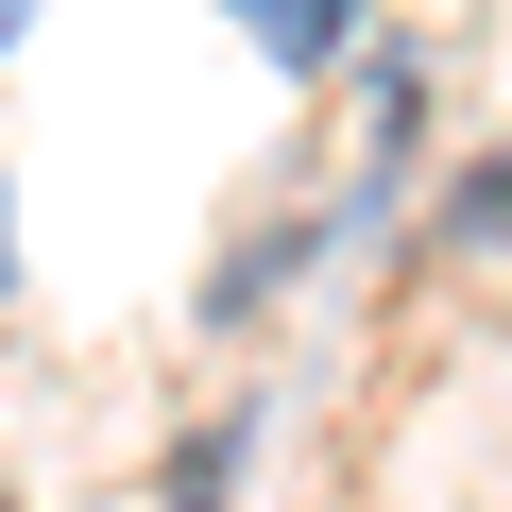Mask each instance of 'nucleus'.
Returning a JSON list of instances; mask_svg holds the SVG:
<instances>
[{
  "label": "nucleus",
  "mask_w": 512,
  "mask_h": 512,
  "mask_svg": "<svg viewBox=\"0 0 512 512\" xmlns=\"http://www.w3.org/2000/svg\"><path fill=\"white\" fill-rule=\"evenodd\" d=\"M239 18H256V52H274V69H325L359 0H239Z\"/></svg>",
  "instance_id": "1"
},
{
  "label": "nucleus",
  "mask_w": 512,
  "mask_h": 512,
  "mask_svg": "<svg viewBox=\"0 0 512 512\" xmlns=\"http://www.w3.org/2000/svg\"><path fill=\"white\" fill-rule=\"evenodd\" d=\"M444 239H461V256H512V154H495V171H461V188H444Z\"/></svg>",
  "instance_id": "2"
},
{
  "label": "nucleus",
  "mask_w": 512,
  "mask_h": 512,
  "mask_svg": "<svg viewBox=\"0 0 512 512\" xmlns=\"http://www.w3.org/2000/svg\"><path fill=\"white\" fill-rule=\"evenodd\" d=\"M18 35H35V0H0V52H18Z\"/></svg>",
  "instance_id": "3"
},
{
  "label": "nucleus",
  "mask_w": 512,
  "mask_h": 512,
  "mask_svg": "<svg viewBox=\"0 0 512 512\" xmlns=\"http://www.w3.org/2000/svg\"><path fill=\"white\" fill-rule=\"evenodd\" d=\"M0 291H18V239H0Z\"/></svg>",
  "instance_id": "4"
}]
</instances>
